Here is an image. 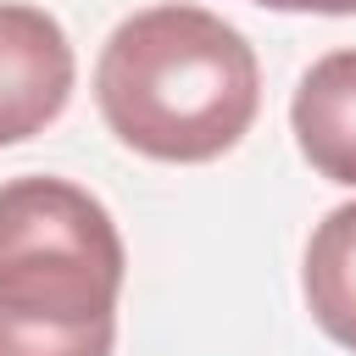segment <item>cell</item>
<instances>
[{"mask_svg": "<svg viewBox=\"0 0 356 356\" xmlns=\"http://www.w3.org/2000/svg\"><path fill=\"white\" fill-rule=\"evenodd\" d=\"M72 39L39 6H0V145L44 134L72 100Z\"/></svg>", "mask_w": 356, "mask_h": 356, "instance_id": "obj_3", "label": "cell"}, {"mask_svg": "<svg viewBox=\"0 0 356 356\" xmlns=\"http://www.w3.org/2000/svg\"><path fill=\"white\" fill-rule=\"evenodd\" d=\"M289 128L312 172L356 189V50H328L306 67L289 100Z\"/></svg>", "mask_w": 356, "mask_h": 356, "instance_id": "obj_4", "label": "cell"}, {"mask_svg": "<svg viewBox=\"0 0 356 356\" xmlns=\"http://www.w3.org/2000/svg\"><path fill=\"white\" fill-rule=\"evenodd\" d=\"M122 234L67 178L0 184V356H111Z\"/></svg>", "mask_w": 356, "mask_h": 356, "instance_id": "obj_2", "label": "cell"}, {"mask_svg": "<svg viewBox=\"0 0 356 356\" xmlns=\"http://www.w3.org/2000/svg\"><path fill=\"white\" fill-rule=\"evenodd\" d=\"M267 11H323V17H350L356 0H256Z\"/></svg>", "mask_w": 356, "mask_h": 356, "instance_id": "obj_6", "label": "cell"}, {"mask_svg": "<svg viewBox=\"0 0 356 356\" xmlns=\"http://www.w3.org/2000/svg\"><path fill=\"white\" fill-rule=\"evenodd\" d=\"M300 295L312 323L334 345L356 350V200L334 206L312 228L306 261H300Z\"/></svg>", "mask_w": 356, "mask_h": 356, "instance_id": "obj_5", "label": "cell"}, {"mask_svg": "<svg viewBox=\"0 0 356 356\" xmlns=\"http://www.w3.org/2000/svg\"><path fill=\"white\" fill-rule=\"evenodd\" d=\"M95 100L128 150L195 167L250 134L261 67L234 22L172 0L111 28L95 67Z\"/></svg>", "mask_w": 356, "mask_h": 356, "instance_id": "obj_1", "label": "cell"}]
</instances>
